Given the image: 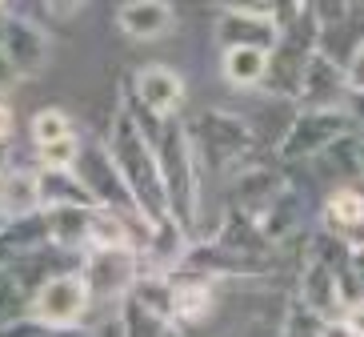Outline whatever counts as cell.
<instances>
[{"label":"cell","mask_w":364,"mask_h":337,"mask_svg":"<svg viewBox=\"0 0 364 337\" xmlns=\"http://www.w3.org/2000/svg\"><path fill=\"white\" fill-rule=\"evenodd\" d=\"M108 152L117 161L124 185H129L132 201H136L140 221L156 233V229L172 225L168 217V197H164V181H161V161H156V141L140 129L132 113L120 105L117 117H112V129H108Z\"/></svg>","instance_id":"cell-1"},{"label":"cell","mask_w":364,"mask_h":337,"mask_svg":"<svg viewBox=\"0 0 364 337\" xmlns=\"http://www.w3.org/2000/svg\"><path fill=\"white\" fill-rule=\"evenodd\" d=\"M156 161L161 181L168 197V217L188 241H200V165H196L193 141H188V120H164L156 137Z\"/></svg>","instance_id":"cell-2"},{"label":"cell","mask_w":364,"mask_h":337,"mask_svg":"<svg viewBox=\"0 0 364 337\" xmlns=\"http://www.w3.org/2000/svg\"><path fill=\"white\" fill-rule=\"evenodd\" d=\"M188 141H193L200 173L232 177L240 165H248V152L257 145V133L248 129L245 117L228 109H204L188 120Z\"/></svg>","instance_id":"cell-3"},{"label":"cell","mask_w":364,"mask_h":337,"mask_svg":"<svg viewBox=\"0 0 364 337\" xmlns=\"http://www.w3.org/2000/svg\"><path fill=\"white\" fill-rule=\"evenodd\" d=\"M356 125L344 109H296L289 120V129L277 145V157L284 165L296 161H316L321 152H328L341 137H353Z\"/></svg>","instance_id":"cell-4"},{"label":"cell","mask_w":364,"mask_h":337,"mask_svg":"<svg viewBox=\"0 0 364 337\" xmlns=\"http://www.w3.org/2000/svg\"><path fill=\"white\" fill-rule=\"evenodd\" d=\"M213 33H216L220 53H228V48H260V53H272L280 41L277 4H260V0L220 4Z\"/></svg>","instance_id":"cell-5"},{"label":"cell","mask_w":364,"mask_h":337,"mask_svg":"<svg viewBox=\"0 0 364 337\" xmlns=\"http://www.w3.org/2000/svg\"><path fill=\"white\" fill-rule=\"evenodd\" d=\"M80 277H85L92 305H120L144 277L136 249H92L80 257Z\"/></svg>","instance_id":"cell-6"},{"label":"cell","mask_w":364,"mask_h":337,"mask_svg":"<svg viewBox=\"0 0 364 337\" xmlns=\"http://www.w3.org/2000/svg\"><path fill=\"white\" fill-rule=\"evenodd\" d=\"M0 56L9 61L21 81L41 76L53 61V36L44 33V24H36L28 12L9 9L4 21H0Z\"/></svg>","instance_id":"cell-7"},{"label":"cell","mask_w":364,"mask_h":337,"mask_svg":"<svg viewBox=\"0 0 364 337\" xmlns=\"http://www.w3.org/2000/svg\"><path fill=\"white\" fill-rule=\"evenodd\" d=\"M76 177L80 185L92 193L97 209H112V213H124V217H140L136 213V201H132L124 177H120L112 152H108L105 141H85L80 149V161H76Z\"/></svg>","instance_id":"cell-8"},{"label":"cell","mask_w":364,"mask_h":337,"mask_svg":"<svg viewBox=\"0 0 364 337\" xmlns=\"http://www.w3.org/2000/svg\"><path fill=\"white\" fill-rule=\"evenodd\" d=\"M88 309H92V294H88L80 269L44 281L36 301H33V317L44 321V326H53V329H80Z\"/></svg>","instance_id":"cell-9"},{"label":"cell","mask_w":364,"mask_h":337,"mask_svg":"<svg viewBox=\"0 0 364 337\" xmlns=\"http://www.w3.org/2000/svg\"><path fill=\"white\" fill-rule=\"evenodd\" d=\"M124 88L132 93V100H136L140 109L149 113V117H156L161 125L181 117L184 97H188L184 76L176 73V68H168V65H140L136 73L129 76Z\"/></svg>","instance_id":"cell-10"},{"label":"cell","mask_w":364,"mask_h":337,"mask_svg":"<svg viewBox=\"0 0 364 337\" xmlns=\"http://www.w3.org/2000/svg\"><path fill=\"white\" fill-rule=\"evenodd\" d=\"M289 189V177L280 173L277 165L248 161L228 177V209L248 213L252 221H260L268 209L277 205V197Z\"/></svg>","instance_id":"cell-11"},{"label":"cell","mask_w":364,"mask_h":337,"mask_svg":"<svg viewBox=\"0 0 364 337\" xmlns=\"http://www.w3.org/2000/svg\"><path fill=\"white\" fill-rule=\"evenodd\" d=\"M292 301H300L312 317H321V321L341 317L344 305H348V297H344V269H336V265L304 253V265H300V273H296V294H292Z\"/></svg>","instance_id":"cell-12"},{"label":"cell","mask_w":364,"mask_h":337,"mask_svg":"<svg viewBox=\"0 0 364 337\" xmlns=\"http://www.w3.org/2000/svg\"><path fill=\"white\" fill-rule=\"evenodd\" d=\"M321 229L332 233V237H341L348 249L364 245V181H356V185H336L324 197Z\"/></svg>","instance_id":"cell-13"},{"label":"cell","mask_w":364,"mask_h":337,"mask_svg":"<svg viewBox=\"0 0 364 337\" xmlns=\"http://www.w3.org/2000/svg\"><path fill=\"white\" fill-rule=\"evenodd\" d=\"M348 100V76H344V65L328 53L312 56L309 73H304V85H300L296 105L300 109H344Z\"/></svg>","instance_id":"cell-14"},{"label":"cell","mask_w":364,"mask_h":337,"mask_svg":"<svg viewBox=\"0 0 364 337\" xmlns=\"http://www.w3.org/2000/svg\"><path fill=\"white\" fill-rule=\"evenodd\" d=\"M168 285H172V326L176 329H188L200 326L204 317L213 313L216 305V285L204 281V277H188V273H168Z\"/></svg>","instance_id":"cell-15"},{"label":"cell","mask_w":364,"mask_h":337,"mask_svg":"<svg viewBox=\"0 0 364 337\" xmlns=\"http://www.w3.org/2000/svg\"><path fill=\"white\" fill-rule=\"evenodd\" d=\"M117 24L129 41H161L176 28V9L164 0H129L117 9Z\"/></svg>","instance_id":"cell-16"},{"label":"cell","mask_w":364,"mask_h":337,"mask_svg":"<svg viewBox=\"0 0 364 337\" xmlns=\"http://www.w3.org/2000/svg\"><path fill=\"white\" fill-rule=\"evenodd\" d=\"M213 241L228 245L236 253H248V257H268V261H277V245L264 237V229L260 221H252L248 213H236V209H225V217L216 225Z\"/></svg>","instance_id":"cell-17"},{"label":"cell","mask_w":364,"mask_h":337,"mask_svg":"<svg viewBox=\"0 0 364 337\" xmlns=\"http://www.w3.org/2000/svg\"><path fill=\"white\" fill-rule=\"evenodd\" d=\"M117 329H120V337H168V329H176V326H172V317L164 313L161 305H152L149 297H140L132 289L117 305Z\"/></svg>","instance_id":"cell-18"},{"label":"cell","mask_w":364,"mask_h":337,"mask_svg":"<svg viewBox=\"0 0 364 337\" xmlns=\"http://www.w3.org/2000/svg\"><path fill=\"white\" fill-rule=\"evenodd\" d=\"M36 185H41V213H56V209H97L92 193L80 185L76 173L36 169Z\"/></svg>","instance_id":"cell-19"},{"label":"cell","mask_w":364,"mask_h":337,"mask_svg":"<svg viewBox=\"0 0 364 337\" xmlns=\"http://www.w3.org/2000/svg\"><path fill=\"white\" fill-rule=\"evenodd\" d=\"M0 213L9 221H24L41 213V185L36 169H9L0 177Z\"/></svg>","instance_id":"cell-20"},{"label":"cell","mask_w":364,"mask_h":337,"mask_svg":"<svg viewBox=\"0 0 364 337\" xmlns=\"http://www.w3.org/2000/svg\"><path fill=\"white\" fill-rule=\"evenodd\" d=\"M44 245H53L48 241V217L36 213V217H24V221H9V225L0 229V269L12 261H21L28 253L44 249Z\"/></svg>","instance_id":"cell-21"},{"label":"cell","mask_w":364,"mask_h":337,"mask_svg":"<svg viewBox=\"0 0 364 337\" xmlns=\"http://www.w3.org/2000/svg\"><path fill=\"white\" fill-rule=\"evenodd\" d=\"M300 221H304V193H300L296 185H289L277 197V205L260 217V229H264V237L280 249V245H289L300 233Z\"/></svg>","instance_id":"cell-22"},{"label":"cell","mask_w":364,"mask_h":337,"mask_svg":"<svg viewBox=\"0 0 364 337\" xmlns=\"http://www.w3.org/2000/svg\"><path fill=\"white\" fill-rule=\"evenodd\" d=\"M220 76H225L232 88H240V93L264 88L268 53H260V48H228V53H220Z\"/></svg>","instance_id":"cell-23"},{"label":"cell","mask_w":364,"mask_h":337,"mask_svg":"<svg viewBox=\"0 0 364 337\" xmlns=\"http://www.w3.org/2000/svg\"><path fill=\"white\" fill-rule=\"evenodd\" d=\"M44 217H48V241H53L56 249L85 257V253H88V225H92V209H56V213H44Z\"/></svg>","instance_id":"cell-24"},{"label":"cell","mask_w":364,"mask_h":337,"mask_svg":"<svg viewBox=\"0 0 364 337\" xmlns=\"http://www.w3.org/2000/svg\"><path fill=\"white\" fill-rule=\"evenodd\" d=\"M28 133H33L36 149H48V145H56V141L76 137V125H73V117H68L65 109H41V113H33V120H28Z\"/></svg>","instance_id":"cell-25"},{"label":"cell","mask_w":364,"mask_h":337,"mask_svg":"<svg viewBox=\"0 0 364 337\" xmlns=\"http://www.w3.org/2000/svg\"><path fill=\"white\" fill-rule=\"evenodd\" d=\"M80 149H85V141H80V137H68V141H56V145H48V149H36V157H41V169H56V173H76Z\"/></svg>","instance_id":"cell-26"},{"label":"cell","mask_w":364,"mask_h":337,"mask_svg":"<svg viewBox=\"0 0 364 337\" xmlns=\"http://www.w3.org/2000/svg\"><path fill=\"white\" fill-rule=\"evenodd\" d=\"M321 317H312L300 301H289V313L280 321V333L277 337H321Z\"/></svg>","instance_id":"cell-27"},{"label":"cell","mask_w":364,"mask_h":337,"mask_svg":"<svg viewBox=\"0 0 364 337\" xmlns=\"http://www.w3.org/2000/svg\"><path fill=\"white\" fill-rule=\"evenodd\" d=\"M344 76H348V93H364V41L348 53V61H344Z\"/></svg>","instance_id":"cell-28"},{"label":"cell","mask_w":364,"mask_h":337,"mask_svg":"<svg viewBox=\"0 0 364 337\" xmlns=\"http://www.w3.org/2000/svg\"><path fill=\"white\" fill-rule=\"evenodd\" d=\"M344 321H348V326H353V333L356 337H364V297H356V301H348L344 305Z\"/></svg>","instance_id":"cell-29"},{"label":"cell","mask_w":364,"mask_h":337,"mask_svg":"<svg viewBox=\"0 0 364 337\" xmlns=\"http://www.w3.org/2000/svg\"><path fill=\"white\" fill-rule=\"evenodd\" d=\"M344 113L353 117L356 133L364 137V93H348V100H344Z\"/></svg>","instance_id":"cell-30"},{"label":"cell","mask_w":364,"mask_h":337,"mask_svg":"<svg viewBox=\"0 0 364 337\" xmlns=\"http://www.w3.org/2000/svg\"><path fill=\"white\" fill-rule=\"evenodd\" d=\"M321 337H356V333H353V326H348L344 317H332V321L321 326Z\"/></svg>","instance_id":"cell-31"},{"label":"cell","mask_w":364,"mask_h":337,"mask_svg":"<svg viewBox=\"0 0 364 337\" xmlns=\"http://www.w3.org/2000/svg\"><path fill=\"white\" fill-rule=\"evenodd\" d=\"M12 129H16V120H12L9 100H0V145H9V141H12Z\"/></svg>","instance_id":"cell-32"},{"label":"cell","mask_w":364,"mask_h":337,"mask_svg":"<svg viewBox=\"0 0 364 337\" xmlns=\"http://www.w3.org/2000/svg\"><path fill=\"white\" fill-rule=\"evenodd\" d=\"M12 81H21V76L12 73V65H9V61H4V56H0V93H4V88H9Z\"/></svg>","instance_id":"cell-33"},{"label":"cell","mask_w":364,"mask_h":337,"mask_svg":"<svg viewBox=\"0 0 364 337\" xmlns=\"http://www.w3.org/2000/svg\"><path fill=\"white\" fill-rule=\"evenodd\" d=\"M9 169H12V165H9V145H0V177L9 173Z\"/></svg>","instance_id":"cell-34"},{"label":"cell","mask_w":364,"mask_h":337,"mask_svg":"<svg viewBox=\"0 0 364 337\" xmlns=\"http://www.w3.org/2000/svg\"><path fill=\"white\" fill-rule=\"evenodd\" d=\"M168 337H188V333H184V329H168Z\"/></svg>","instance_id":"cell-35"},{"label":"cell","mask_w":364,"mask_h":337,"mask_svg":"<svg viewBox=\"0 0 364 337\" xmlns=\"http://www.w3.org/2000/svg\"><path fill=\"white\" fill-rule=\"evenodd\" d=\"M360 181H364V145H360Z\"/></svg>","instance_id":"cell-36"},{"label":"cell","mask_w":364,"mask_h":337,"mask_svg":"<svg viewBox=\"0 0 364 337\" xmlns=\"http://www.w3.org/2000/svg\"><path fill=\"white\" fill-rule=\"evenodd\" d=\"M4 225H9V217H4V213H0V229H4Z\"/></svg>","instance_id":"cell-37"}]
</instances>
